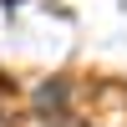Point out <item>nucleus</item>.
<instances>
[{"label":"nucleus","instance_id":"obj_1","mask_svg":"<svg viewBox=\"0 0 127 127\" xmlns=\"http://www.w3.org/2000/svg\"><path fill=\"white\" fill-rule=\"evenodd\" d=\"M76 127H127V81L122 76H81L66 92Z\"/></svg>","mask_w":127,"mask_h":127},{"label":"nucleus","instance_id":"obj_2","mask_svg":"<svg viewBox=\"0 0 127 127\" xmlns=\"http://www.w3.org/2000/svg\"><path fill=\"white\" fill-rule=\"evenodd\" d=\"M0 127H51V117H41V112H10V117H0Z\"/></svg>","mask_w":127,"mask_h":127}]
</instances>
